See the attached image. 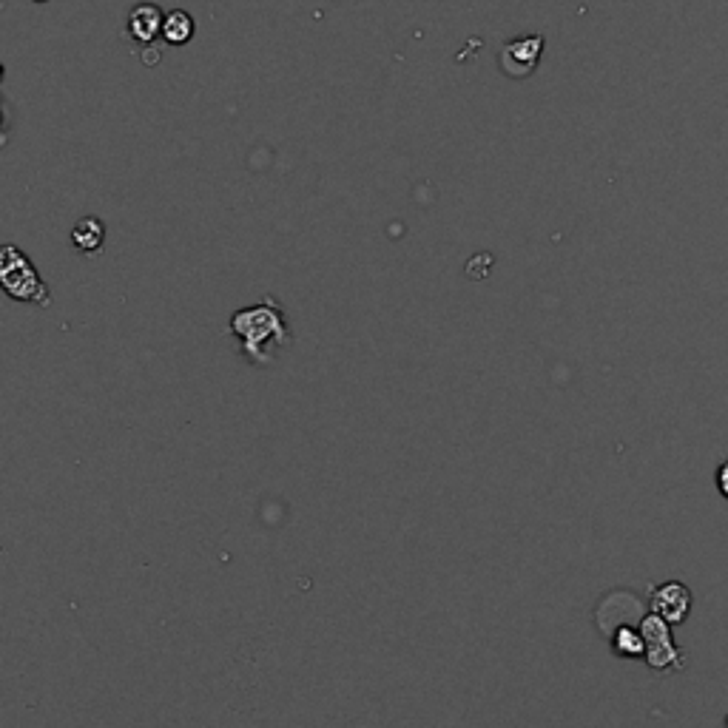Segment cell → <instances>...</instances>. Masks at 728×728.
I'll return each mask as SVG.
<instances>
[{"mask_svg":"<svg viewBox=\"0 0 728 728\" xmlns=\"http://www.w3.org/2000/svg\"><path fill=\"white\" fill-rule=\"evenodd\" d=\"M609 640H612V652L620 657H646V640H643V632L640 626H632V623H620L615 626V632H609Z\"/></svg>","mask_w":728,"mask_h":728,"instance_id":"ba28073f","label":"cell"},{"mask_svg":"<svg viewBox=\"0 0 728 728\" xmlns=\"http://www.w3.org/2000/svg\"><path fill=\"white\" fill-rule=\"evenodd\" d=\"M106 242V225L100 217H83L74 222L72 228V245L80 251V254H100Z\"/></svg>","mask_w":728,"mask_h":728,"instance_id":"52a82bcc","label":"cell"},{"mask_svg":"<svg viewBox=\"0 0 728 728\" xmlns=\"http://www.w3.org/2000/svg\"><path fill=\"white\" fill-rule=\"evenodd\" d=\"M37 3H43V0H37Z\"/></svg>","mask_w":728,"mask_h":728,"instance_id":"7c38bea8","label":"cell"},{"mask_svg":"<svg viewBox=\"0 0 728 728\" xmlns=\"http://www.w3.org/2000/svg\"><path fill=\"white\" fill-rule=\"evenodd\" d=\"M163 23L165 15L157 3H148V0L146 3H137L128 12V35L134 37L137 43H143V46H151L157 37L163 35Z\"/></svg>","mask_w":728,"mask_h":728,"instance_id":"8992f818","label":"cell"},{"mask_svg":"<svg viewBox=\"0 0 728 728\" xmlns=\"http://www.w3.org/2000/svg\"><path fill=\"white\" fill-rule=\"evenodd\" d=\"M652 612L660 615L666 623L680 626L692 612V589L680 581H666L652 589Z\"/></svg>","mask_w":728,"mask_h":728,"instance_id":"5b68a950","label":"cell"},{"mask_svg":"<svg viewBox=\"0 0 728 728\" xmlns=\"http://www.w3.org/2000/svg\"><path fill=\"white\" fill-rule=\"evenodd\" d=\"M0 285L18 302H35L40 308L52 305L46 282L40 279L37 268L29 262V256L18 251L15 245L0 248Z\"/></svg>","mask_w":728,"mask_h":728,"instance_id":"7a4b0ae2","label":"cell"},{"mask_svg":"<svg viewBox=\"0 0 728 728\" xmlns=\"http://www.w3.org/2000/svg\"><path fill=\"white\" fill-rule=\"evenodd\" d=\"M714 481H717V490L723 498H728V461H723L720 467H717V475H714Z\"/></svg>","mask_w":728,"mask_h":728,"instance_id":"30bf717a","label":"cell"},{"mask_svg":"<svg viewBox=\"0 0 728 728\" xmlns=\"http://www.w3.org/2000/svg\"><path fill=\"white\" fill-rule=\"evenodd\" d=\"M541 55H544V37H515L510 43H504V49L498 55V66L512 80H524V77H529V74L538 69Z\"/></svg>","mask_w":728,"mask_h":728,"instance_id":"277c9868","label":"cell"},{"mask_svg":"<svg viewBox=\"0 0 728 728\" xmlns=\"http://www.w3.org/2000/svg\"><path fill=\"white\" fill-rule=\"evenodd\" d=\"M640 632L646 640V663L655 672H666V669H683V655L677 652L672 640V623L649 612L640 618Z\"/></svg>","mask_w":728,"mask_h":728,"instance_id":"3957f363","label":"cell"},{"mask_svg":"<svg viewBox=\"0 0 728 728\" xmlns=\"http://www.w3.org/2000/svg\"><path fill=\"white\" fill-rule=\"evenodd\" d=\"M228 330L242 342V353L248 356V362L254 364H271V347L279 350V347L291 342L285 310L279 308L273 299H265L262 305L237 310L228 322Z\"/></svg>","mask_w":728,"mask_h":728,"instance_id":"6da1fadb","label":"cell"},{"mask_svg":"<svg viewBox=\"0 0 728 728\" xmlns=\"http://www.w3.org/2000/svg\"><path fill=\"white\" fill-rule=\"evenodd\" d=\"M197 32V23L191 18V12H185V9H171L168 15H165V23H163V40L165 43H171V46H185L191 37Z\"/></svg>","mask_w":728,"mask_h":728,"instance_id":"9c48e42d","label":"cell"},{"mask_svg":"<svg viewBox=\"0 0 728 728\" xmlns=\"http://www.w3.org/2000/svg\"><path fill=\"white\" fill-rule=\"evenodd\" d=\"M723 728H728V717H726V726H723Z\"/></svg>","mask_w":728,"mask_h":728,"instance_id":"8fae6325","label":"cell"}]
</instances>
